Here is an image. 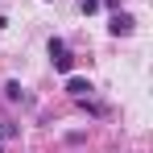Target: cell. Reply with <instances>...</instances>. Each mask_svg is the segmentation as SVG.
<instances>
[{
    "instance_id": "cell-1",
    "label": "cell",
    "mask_w": 153,
    "mask_h": 153,
    "mask_svg": "<svg viewBox=\"0 0 153 153\" xmlns=\"http://www.w3.org/2000/svg\"><path fill=\"white\" fill-rule=\"evenodd\" d=\"M50 62H54V71H58V75H71V71H75V54L66 50V42H62V37H50Z\"/></svg>"
},
{
    "instance_id": "cell-2",
    "label": "cell",
    "mask_w": 153,
    "mask_h": 153,
    "mask_svg": "<svg viewBox=\"0 0 153 153\" xmlns=\"http://www.w3.org/2000/svg\"><path fill=\"white\" fill-rule=\"evenodd\" d=\"M91 79H79V75H66V95L71 100H91Z\"/></svg>"
},
{
    "instance_id": "cell-3",
    "label": "cell",
    "mask_w": 153,
    "mask_h": 153,
    "mask_svg": "<svg viewBox=\"0 0 153 153\" xmlns=\"http://www.w3.org/2000/svg\"><path fill=\"white\" fill-rule=\"evenodd\" d=\"M112 33H116V37H128V33H132V29H137V21H132V17H128V13H112Z\"/></svg>"
},
{
    "instance_id": "cell-4",
    "label": "cell",
    "mask_w": 153,
    "mask_h": 153,
    "mask_svg": "<svg viewBox=\"0 0 153 153\" xmlns=\"http://www.w3.org/2000/svg\"><path fill=\"white\" fill-rule=\"evenodd\" d=\"M21 95H25V87H21V83H17V79H8V83H4V100H21Z\"/></svg>"
},
{
    "instance_id": "cell-5",
    "label": "cell",
    "mask_w": 153,
    "mask_h": 153,
    "mask_svg": "<svg viewBox=\"0 0 153 153\" xmlns=\"http://www.w3.org/2000/svg\"><path fill=\"white\" fill-rule=\"evenodd\" d=\"M95 8H100V0H79V13H83V17H91Z\"/></svg>"
}]
</instances>
